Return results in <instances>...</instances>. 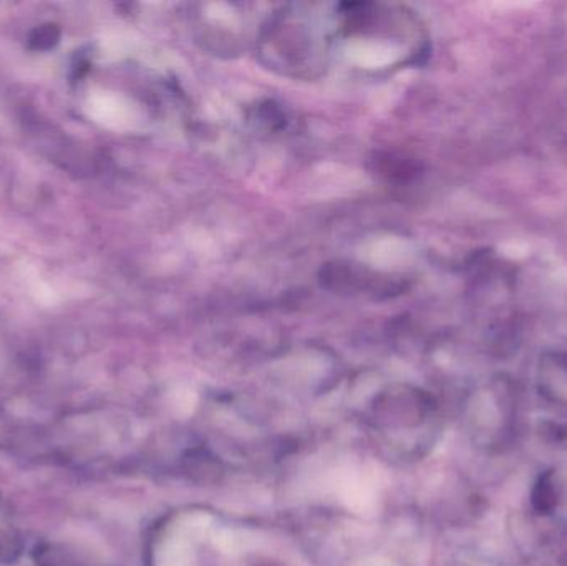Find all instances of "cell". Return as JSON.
Wrapping results in <instances>:
<instances>
[{
	"label": "cell",
	"instance_id": "obj_1",
	"mask_svg": "<svg viewBox=\"0 0 567 566\" xmlns=\"http://www.w3.org/2000/svg\"><path fill=\"white\" fill-rule=\"evenodd\" d=\"M59 38V30L55 26L40 27L35 32V37L32 38V42L35 44L37 49H45L51 47L53 44H57Z\"/></svg>",
	"mask_w": 567,
	"mask_h": 566
}]
</instances>
